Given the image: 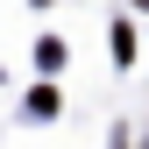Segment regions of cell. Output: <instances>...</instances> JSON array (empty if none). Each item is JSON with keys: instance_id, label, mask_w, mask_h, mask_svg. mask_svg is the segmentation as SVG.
Here are the masks:
<instances>
[{"instance_id": "cell-1", "label": "cell", "mask_w": 149, "mask_h": 149, "mask_svg": "<svg viewBox=\"0 0 149 149\" xmlns=\"http://www.w3.org/2000/svg\"><path fill=\"white\" fill-rule=\"evenodd\" d=\"M114 57H121V64H135V29H128V22L114 29Z\"/></svg>"}]
</instances>
